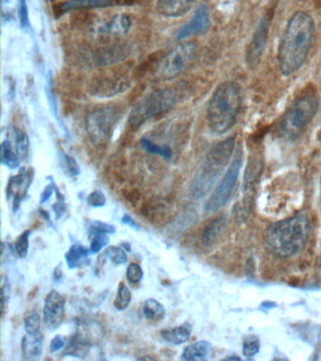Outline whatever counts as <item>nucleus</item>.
I'll list each match as a JSON object with an SVG mask.
<instances>
[{
	"instance_id": "f257e3e1",
	"label": "nucleus",
	"mask_w": 321,
	"mask_h": 361,
	"mask_svg": "<svg viewBox=\"0 0 321 361\" xmlns=\"http://www.w3.org/2000/svg\"><path fill=\"white\" fill-rule=\"evenodd\" d=\"M315 23L304 11H297L287 23L278 48L281 73L289 76L297 72L305 62L311 49Z\"/></svg>"
},
{
	"instance_id": "f03ea898",
	"label": "nucleus",
	"mask_w": 321,
	"mask_h": 361,
	"mask_svg": "<svg viewBox=\"0 0 321 361\" xmlns=\"http://www.w3.org/2000/svg\"><path fill=\"white\" fill-rule=\"evenodd\" d=\"M310 234V224L305 216L300 214L270 226L266 231V243L275 256L289 259L305 248Z\"/></svg>"
},
{
	"instance_id": "7ed1b4c3",
	"label": "nucleus",
	"mask_w": 321,
	"mask_h": 361,
	"mask_svg": "<svg viewBox=\"0 0 321 361\" xmlns=\"http://www.w3.org/2000/svg\"><path fill=\"white\" fill-rule=\"evenodd\" d=\"M241 87L236 82L228 81L219 85L208 103V126L214 134L222 135L235 126L241 109Z\"/></svg>"
},
{
	"instance_id": "20e7f679",
	"label": "nucleus",
	"mask_w": 321,
	"mask_h": 361,
	"mask_svg": "<svg viewBox=\"0 0 321 361\" xmlns=\"http://www.w3.org/2000/svg\"><path fill=\"white\" fill-rule=\"evenodd\" d=\"M235 137H228L226 140L216 144L208 152L201 171L197 175L193 185V193L202 197L212 188L214 183L218 180L221 172L229 163L235 149Z\"/></svg>"
},
{
	"instance_id": "39448f33",
	"label": "nucleus",
	"mask_w": 321,
	"mask_h": 361,
	"mask_svg": "<svg viewBox=\"0 0 321 361\" xmlns=\"http://www.w3.org/2000/svg\"><path fill=\"white\" fill-rule=\"evenodd\" d=\"M318 109V100L315 95L305 94L296 99L284 113L279 133L284 140H294L300 137L315 118Z\"/></svg>"
},
{
	"instance_id": "423d86ee",
	"label": "nucleus",
	"mask_w": 321,
	"mask_h": 361,
	"mask_svg": "<svg viewBox=\"0 0 321 361\" xmlns=\"http://www.w3.org/2000/svg\"><path fill=\"white\" fill-rule=\"evenodd\" d=\"M177 101L176 92L171 89L154 90L133 107L129 114V126L137 128L146 121L170 111Z\"/></svg>"
},
{
	"instance_id": "0eeeda50",
	"label": "nucleus",
	"mask_w": 321,
	"mask_h": 361,
	"mask_svg": "<svg viewBox=\"0 0 321 361\" xmlns=\"http://www.w3.org/2000/svg\"><path fill=\"white\" fill-rule=\"evenodd\" d=\"M196 42H185L166 54L157 68V75L164 80H171L188 72L198 58Z\"/></svg>"
},
{
	"instance_id": "6e6552de",
	"label": "nucleus",
	"mask_w": 321,
	"mask_h": 361,
	"mask_svg": "<svg viewBox=\"0 0 321 361\" xmlns=\"http://www.w3.org/2000/svg\"><path fill=\"white\" fill-rule=\"evenodd\" d=\"M119 111L112 106H103L92 110L86 118V132L95 146H103L111 137Z\"/></svg>"
},
{
	"instance_id": "1a4fd4ad",
	"label": "nucleus",
	"mask_w": 321,
	"mask_h": 361,
	"mask_svg": "<svg viewBox=\"0 0 321 361\" xmlns=\"http://www.w3.org/2000/svg\"><path fill=\"white\" fill-rule=\"evenodd\" d=\"M242 166L241 157H236L228 168L221 182L205 204L207 213H215L226 204L232 196Z\"/></svg>"
},
{
	"instance_id": "9d476101",
	"label": "nucleus",
	"mask_w": 321,
	"mask_h": 361,
	"mask_svg": "<svg viewBox=\"0 0 321 361\" xmlns=\"http://www.w3.org/2000/svg\"><path fill=\"white\" fill-rule=\"evenodd\" d=\"M66 319V298L57 290H52L44 299L43 322L49 330L59 329Z\"/></svg>"
},
{
	"instance_id": "9b49d317",
	"label": "nucleus",
	"mask_w": 321,
	"mask_h": 361,
	"mask_svg": "<svg viewBox=\"0 0 321 361\" xmlns=\"http://www.w3.org/2000/svg\"><path fill=\"white\" fill-rule=\"evenodd\" d=\"M269 20H262L248 45L246 62L248 66L250 68L258 66L261 61L262 56L266 49L267 39H269Z\"/></svg>"
},
{
	"instance_id": "f8f14e48",
	"label": "nucleus",
	"mask_w": 321,
	"mask_h": 361,
	"mask_svg": "<svg viewBox=\"0 0 321 361\" xmlns=\"http://www.w3.org/2000/svg\"><path fill=\"white\" fill-rule=\"evenodd\" d=\"M211 25L210 10L205 5H201L187 24L183 25L176 34L178 41L190 37L207 32Z\"/></svg>"
},
{
	"instance_id": "ddd939ff",
	"label": "nucleus",
	"mask_w": 321,
	"mask_h": 361,
	"mask_svg": "<svg viewBox=\"0 0 321 361\" xmlns=\"http://www.w3.org/2000/svg\"><path fill=\"white\" fill-rule=\"evenodd\" d=\"M32 174L30 171L19 172V174L11 178L7 185V199H13V211L16 212L20 208L21 203L32 185Z\"/></svg>"
},
{
	"instance_id": "4468645a",
	"label": "nucleus",
	"mask_w": 321,
	"mask_h": 361,
	"mask_svg": "<svg viewBox=\"0 0 321 361\" xmlns=\"http://www.w3.org/2000/svg\"><path fill=\"white\" fill-rule=\"evenodd\" d=\"M132 22L131 17L126 14H116L111 18L98 25V33L109 36H123L131 31Z\"/></svg>"
},
{
	"instance_id": "2eb2a0df",
	"label": "nucleus",
	"mask_w": 321,
	"mask_h": 361,
	"mask_svg": "<svg viewBox=\"0 0 321 361\" xmlns=\"http://www.w3.org/2000/svg\"><path fill=\"white\" fill-rule=\"evenodd\" d=\"M197 0H157V10L166 17L185 16L196 4Z\"/></svg>"
},
{
	"instance_id": "dca6fc26",
	"label": "nucleus",
	"mask_w": 321,
	"mask_h": 361,
	"mask_svg": "<svg viewBox=\"0 0 321 361\" xmlns=\"http://www.w3.org/2000/svg\"><path fill=\"white\" fill-rule=\"evenodd\" d=\"M92 348V341L84 333L78 331L67 341L63 355L78 358H85Z\"/></svg>"
},
{
	"instance_id": "f3484780",
	"label": "nucleus",
	"mask_w": 321,
	"mask_h": 361,
	"mask_svg": "<svg viewBox=\"0 0 321 361\" xmlns=\"http://www.w3.org/2000/svg\"><path fill=\"white\" fill-rule=\"evenodd\" d=\"M22 355L25 360H39L44 351V336L42 333L29 334L22 338Z\"/></svg>"
},
{
	"instance_id": "a211bd4d",
	"label": "nucleus",
	"mask_w": 321,
	"mask_h": 361,
	"mask_svg": "<svg viewBox=\"0 0 321 361\" xmlns=\"http://www.w3.org/2000/svg\"><path fill=\"white\" fill-rule=\"evenodd\" d=\"M225 227H226V216L224 214L210 220L202 230L201 238L202 245L205 247H213L221 238Z\"/></svg>"
},
{
	"instance_id": "6ab92c4d",
	"label": "nucleus",
	"mask_w": 321,
	"mask_h": 361,
	"mask_svg": "<svg viewBox=\"0 0 321 361\" xmlns=\"http://www.w3.org/2000/svg\"><path fill=\"white\" fill-rule=\"evenodd\" d=\"M129 87L128 81L123 79H101L92 84L91 90L92 94L101 96V97H108L114 96L118 93L125 92Z\"/></svg>"
},
{
	"instance_id": "aec40b11",
	"label": "nucleus",
	"mask_w": 321,
	"mask_h": 361,
	"mask_svg": "<svg viewBox=\"0 0 321 361\" xmlns=\"http://www.w3.org/2000/svg\"><path fill=\"white\" fill-rule=\"evenodd\" d=\"M191 333H193V326H190V324L184 323L178 326L162 329L160 331V336L168 343L173 344V345H181L190 340Z\"/></svg>"
},
{
	"instance_id": "412c9836",
	"label": "nucleus",
	"mask_w": 321,
	"mask_h": 361,
	"mask_svg": "<svg viewBox=\"0 0 321 361\" xmlns=\"http://www.w3.org/2000/svg\"><path fill=\"white\" fill-rule=\"evenodd\" d=\"M263 163L258 157L250 158L244 174L243 189L248 194L252 193L256 183L260 179Z\"/></svg>"
},
{
	"instance_id": "4be33fe9",
	"label": "nucleus",
	"mask_w": 321,
	"mask_h": 361,
	"mask_svg": "<svg viewBox=\"0 0 321 361\" xmlns=\"http://www.w3.org/2000/svg\"><path fill=\"white\" fill-rule=\"evenodd\" d=\"M92 254L90 248L83 245L75 244L71 245L66 253V261L69 269H78L87 262H89V256Z\"/></svg>"
},
{
	"instance_id": "5701e85b",
	"label": "nucleus",
	"mask_w": 321,
	"mask_h": 361,
	"mask_svg": "<svg viewBox=\"0 0 321 361\" xmlns=\"http://www.w3.org/2000/svg\"><path fill=\"white\" fill-rule=\"evenodd\" d=\"M115 0H69L60 5L61 13L89 10V8H108L114 5Z\"/></svg>"
},
{
	"instance_id": "b1692460",
	"label": "nucleus",
	"mask_w": 321,
	"mask_h": 361,
	"mask_svg": "<svg viewBox=\"0 0 321 361\" xmlns=\"http://www.w3.org/2000/svg\"><path fill=\"white\" fill-rule=\"evenodd\" d=\"M128 55V49L123 45L115 44L114 47L104 48L97 53L95 61L99 65H109L122 61Z\"/></svg>"
},
{
	"instance_id": "393cba45",
	"label": "nucleus",
	"mask_w": 321,
	"mask_h": 361,
	"mask_svg": "<svg viewBox=\"0 0 321 361\" xmlns=\"http://www.w3.org/2000/svg\"><path fill=\"white\" fill-rule=\"evenodd\" d=\"M211 344L207 341H200L183 350L181 360L184 361L207 360L211 351Z\"/></svg>"
},
{
	"instance_id": "a878e982",
	"label": "nucleus",
	"mask_w": 321,
	"mask_h": 361,
	"mask_svg": "<svg viewBox=\"0 0 321 361\" xmlns=\"http://www.w3.org/2000/svg\"><path fill=\"white\" fill-rule=\"evenodd\" d=\"M143 312L145 318L152 323H159L164 320L166 316L164 306L155 298H149L145 302Z\"/></svg>"
},
{
	"instance_id": "bb28decb",
	"label": "nucleus",
	"mask_w": 321,
	"mask_h": 361,
	"mask_svg": "<svg viewBox=\"0 0 321 361\" xmlns=\"http://www.w3.org/2000/svg\"><path fill=\"white\" fill-rule=\"evenodd\" d=\"M0 154H1V163L5 166L11 169L18 168L21 160L9 140H5L2 142Z\"/></svg>"
},
{
	"instance_id": "cd10ccee",
	"label": "nucleus",
	"mask_w": 321,
	"mask_h": 361,
	"mask_svg": "<svg viewBox=\"0 0 321 361\" xmlns=\"http://www.w3.org/2000/svg\"><path fill=\"white\" fill-rule=\"evenodd\" d=\"M24 329L29 334H37L41 332L42 318L36 310H30L24 314Z\"/></svg>"
},
{
	"instance_id": "c85d7f7f",
	"label": "nucleus",
	"mask_w": 321,
	"mask_h": 361,
	"mask_svg": "<svg viewBox=\"0 0 321 361\" xmlns=\"http://www.w3.org/2000/svg\"><path fill=\"white\" fill-rule=\"evenodd\" d=\"M132 300V293L129 288L126 286L125 282H120L118 286L116 298L114 300V307L118 312L126 310L131 305Z\"/></svg>"
},
{
	"instance_id": "c756f323",
	"label": "nucleus",
	"mask_w": 321,
	"mask_h": 361,
	"mask_svg": "<svg viewBox=\"0 0 321 361\" xmlns=\"http://www.w3.org/2000/svg\"><path fill=\"white\" fill-rule=\"evenodd\" d=\"M140 146L149 154L159 155L164 159L170 160L173 157V151H171L170 147L157 145V144L152 142L147 138H143L140 141Z\"/></svg>"
},
{
	"instance_id": "7c9ffc66",
	"label": "nucleus",
	"mask_w": 321,
	"mask_h": 361,
	"mask_svg": "<svg viewBox=\"0 0 321 361\" xmlns=\"http://www.w3.org/2000/svg\"><path fill=\"white\" fill-rule=\"evenodd\" d=\"M104 258L109 259L115 265L126 264L128 261V254L122 247H109L103 254Z\"/></svg>"
},
{
	"instance_id": "2f4dec72",
	"label": "nucleus",
	"mask_w": 321,
	"mask_h": 361,
	"mask_svg": "<svg viewBox=\"0 0 321 361\" xmlns=\"http://www.w3.org/2000/svg\"><path fill=\"white\" fill-rule=\"evenodd\" d=\"M16 152H18L21 161L27 160L30 154V140L26 133L16 132Z\"/></svg>"
},
{
	"instance_id": "473e14b6",
	"label": "nucleus",
	"mask_w": 321,
	"mask_h": 361,
	"mask_svg": "<svg viewBox=\"0 0 321 361\" xmlns=\"http://www.w3.org/2000/svg\"><path fill=\"white\" fill-rule=\"evenodd\" d=\"M30 234H32V231L30 230L25 231L16 239L15 251L20 258H25L29 253Z\"/></svg>"
},
{
	"instance_id": "72a5a7b5",
	"label": "nucleus",
	"mask_w": 321,
	"mask_h": 361,
	"mask_svg": "<svg viewBox=\"0 0 321 361\" xmlns=\"http://www.w3.org/2000/svg\"><path fill=\"white\" fill-rule=\"evenodd\" d=\"M11 295H12V286L8 276H2L1 279V310L2 316L5 315L8 305H9Z\"/></svg>"
},
{
	"instance_id": "f704fd0d",
	"label": "nucleus",
	"mask_w": 321,
	"mask_h": 361,
	"mask_svg": "<svg viewBox=\"0 0 321 361\" xmlns=\"http://www.w3.org/2000/svg\"><path fill=\"white\" fill-rule=\"evenodd\" d=\"M88 230L92 236L95 234H114L116 233V228L114 225L103 221H97V220L90 223Z\"/></svg>"
},
{
	"instance_id": "c9c22d12",
	"label": "nucleus",
	"mask_w": 321,
	"mask_h": 361,
	"mask_svg": "<svg viewBox=\"0 0 321 361\" xmlns=\"http://www.w3.org/2000/svg\"><path fill=\"white\" fill-rule=\"evenodd\" d=\"M143 275L145 274H143L142 267L140 264H135V262L129 264L128 269H126V279L131 284H139L143 281Z\"/></svg>"
},
{
	"instance_id": "e433bc0d",
	"label": "nucleus",
	"mask_w": 321,
	"mask_h": 361,
	"mask_svg": "<svg viewBox=\"0 0 321 361\" xmlns=\"http://www.w3.org/2000/svg\"><path fill=\"white\" fill-rule=\"evenodd\" d=\"M109 234H95V235H92L91 247H90V250H91L92 254L99 253L104 247L109 245Z\"/></svg>"
},
{
	"instance_id": "4c0bfd02",
	"label": "nucleus",
	"mask_w": 321,
	"mask_h": 361,
	"mask_svg": "<svg viewBox=\"0 0 321 361\" xmlns=\"http://www.w3.org/2000/svg\"><path fill=\"white\" fill-rule=\"evenodd\" d=\"M63 165L64 171L70 177L78 176L80 173V166L78 165L77 161L70 155H63Z\"/></svg>"
},
{
	"instance_id": "58836bf2",
	"label": "nucleus",
	"mask_w": 321,
	"mask_h": 361,
	"mask_svg": "<svg viewBox=\"0 0 321 361\" xmlns=\"http://www.w3.org/2000/svg\"><path fill=\"white\" fill-rule=\"evenodd\" d=\"M87 203L94 208L104 207L107 203V197L102 191L95 190L87 197Z\"/></svg>"
},
{
	"instance_id": "ea45409f",
	"label": "nucleus",
	"mask_w": 321,
	"mask_h": 361,
	"mask_svg": "<svg viewBox=\"0 0 321 361\" xmlns=\"http://www.w3.org/2000/svg\"><path fill=\"white\" fill-rule=\"evenodd\" d=\"M56 194H57L58 200L57 202L53 205V210H54L56 219H60L66 212V199H64L63 195H61L58 190V188H56Z\"/></svg>"
},
{
	"instance_id": "a19ab883",
	"label": "nucleus",
	"mask_w": 321,
	"mask_h": 361,
	"mask_svg": "<svg viewBox=\"0 0 321 361\" xmlns=\"http://www.w3.org/2000/svg\"><path fill=\"white\" fill-rule=\"evenodd\" d=\"M260 349V343L258 340H249L244 343L243 354L247 357H252L259 352Z\"/></svg>"
},
{
	"instance_id": "79ce46f5",
	"label": "nucleus",
	"mask_w": 321,
	"mask_h": 361,
	"mask_svg": "<svg viewBox=\"0 0 321 361\" xmlns=\"http://www.w3.org/2000/svg\"><path fill=\"white\" fill-rule=\"evenodd\" d=\"M67 341L68 340L63 335L55 336V337L52 338V341H50V352L54 354V353H57L61 351V349L66 348Z\"/></svg>"
},
{
	"instance_id": "37998d69",
	"label": "nucleus",
	"mask_w": 321,
	"mask_h": 361,
	"mask_svg": "<svg viewBox=\"0 0 321 361\" xmlns=\"http://www.w3.org/2000/svg\"><path fill=\"white\" fill-rule=\"evenodd\" d=\"M19 18H20L22 27H28V25H29V16H28L27 5L25 0L19 1Z\"/></svg>"
},
{
	"instance_id": "c03bdc74",
	"label": "nucleus",
	"mask_w": 321,
	"mask_h": 361,
	"mask_svg": "<svg viewBox=\"0 0 321 361\" xmlns=\"http://www.w3.org/2000/svg\"><path fill=\"white\" fill-rule=\"evenodd\" d=\"M56 186L54 183H50V185H47L46 188L44 189L43 193L41 194V204H44L49 202L50 197H52L53 193L56 192Z\"/></svg>"
},
{
	"instance_id": "a18cd8bd",
	"label": "nucleus",
	"mask_w": 321,
	"mask_h": 361,
	"mask_svg": "<svg viewBox=\"0 0 321 361\" xmlns=\"http://www.w3.org/2000/svg\"><path fill=\"white\" fill-rule=\"evenodd\" d=\"M122 223L123 225L128 226V227L133 228V230H140V226L137 224V222L135 221L133 217L129 216L128 214H123L122 217Z\"/></svg>"
},
{
	"instance_id": "49530a36",
	"label": "nucleus",
	"mask_w": 321,
	"mask_h": 361,
	"mask_svg": "<svg viewBox=\"0 0 321 361\" xmlns=\"http://www.w3.org/2000/svg\"><path fill=\"white\" fill-rule=\"evenodd\" d=\"M63 278V269H61V265H58L55 268L54 273H53V279L55 281H61Z\"/></svg>"
},
{
	"instance_id": "de8ad7c7",
	"label": "nucleus",
	"mask_w": 321,
	"mask_h": 361,
	"mask_svg": "<svg viewBox=\"0 0 321 361\" xmlns=\"http://www.w3.org/2000/svg\"><path fill=\"white\" fill-rule=\"evenodd\" d=\"M121 247H122L123 250L126 251V252H131V247L128 243H123V244L121 245Z\"/></svg>"
},
{
	"instance_id": "09e8293b",
	"label": "nucleus",
	"mask_w": 321,
	"mask_h": 361,
	"mask_svg": "<svg viewBox=\"0 0 321 361\" xmlns=\"http://www.w3.org/2000/svg\"><path fill=\"white\" fill-rule=\"evenodd\" d=\"M139 360H156V358L152 357H147V355H145V357H142L138 358Z\"/></svg>"
},
{
	"instance_id": "8fccbe9b",
	"label": "nucleus",
	"mask_w": 321,
	"mask_h": 361,
	"mask_svg": "<svg viewBox=\"0 0 321 361\" xmlns=\"http://www.w3.org/2000/svg\"><path fill=\"white\" fill-rule=\"evenodd\" d=\"M8 2V0H2V4H4L5 2Z\"/></svg>"
}]
</instances>
